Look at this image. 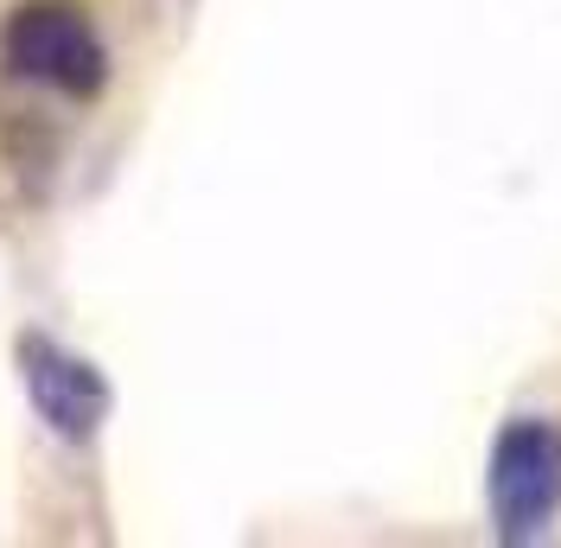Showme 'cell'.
I'll use <instances>...</instances> for the list:
<instances>
[{
    "label": "cell",
    "instance_id": "cell-2",
    "mask_svg": "<svg viewBox=\"0 0 561 548\" xmlns=\"http://www.w3.org/2000/svg\"><path fill=\"white\" fill-rule=\"evenodd\" d=\"M491 504L504 516V529H536L542 516L561 504V441L549 427H511L497 441V459H491Z\"/></svg>",
    "mask_w": 561,
    "mask_h": 548
},
{
    "label": "cell",
    "instance_id": "cell-1",
    "mask_svg": "<svg viewBox=\"0 0 561 548\" xmlns=\"http://www.w3.org/2000/svg\"><path fill=\"white\" fill-rule=\"evenodd\" d=\"M7 65L20 77H45V83L83 96L103 83V45L77 7H26L7 26Z\"/></svg>",
    "mask_w": 561,
    "mask_h": 548
},
{
    "label": "cell",
    "instance_id": "cell-3",
    "mask_svg": "<svg viewBox=\"0 0 561 548\" xmlns=\"http://www.w3.org/2000/svg\"><path fill=\"white\" fill-rule=\"evenodd\" d=\"M26 389H33L38 414L65 434V441H83L96 421H103V383L90 364H77L51 344H33L26 351Z\"/></svg>",
    "mask_w": 561,
    "mask_h": 548
}]
</instances>
